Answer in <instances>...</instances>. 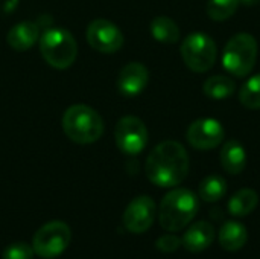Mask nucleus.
<instances>
[{"label": "nucleus", "instance_id": "1", "mask_svg": "<svg viewBox=\"0 0 260 259\" xmlns=\"http://www.w3.org/2000/svg\"><path fill=\"white\" fill-rule=\"evenodd\" d=\"M189 154L177 140H165L152 148L145 163V174L160 188H175L189 174Z\"/></svg>", "mask_w": 260, "mask_h": 259}, {"label": "nucleus", "instance_id": "2", "mask_svg": "<svg viewBox=\"0 0 260 259\" xmlns=\"http://www.w3.org/2000/svg\"><path fill=\"white\" fill-rule=\"evenodd\" d=\"M198 197L186 188L169 191L158 208L160 226L168 232H180L187 227L198 214Z\"/></svg>", "mask_w": 260, "mask_h": 259}, {"label": "nucleus", "instance_id": "3", "mask_svg": "<svg viewBox=\"0 0 260 259\" xmlns=\"http://www.w3.org/2000/svg\"><path fill=\"white\" fill-rule=\"evenodd\" d=\"M62 130L70 140L87 145L102 137L105 125L104 119L94 108L84 104H76L64 111Z\"/></svg>", "mask_w": 260, "mask_h": 259}, {"label": "nucleus", "instance_id": "4", "mask_svg": "<svg viewBox=\"0 0 260 259\" xmlns=\"http://www.w3.org/2000/svg\"><path fill=\"white\" fill-rule=\"evenodd\" d=\"M257 60V41L251 34L239 32L233 35L222 52L224 69L236 76L245 78L253 70Z\"/></svg>", "mask_w": 260, "mask_h": 259}, {"label": "nucleus", "instance_id": "5", "mask_svg": "<svg viewBox=\"0 0 260 259\" xmlns=\"http://www.w3.org/2000/svg\"><path fill=\"white\" fill-rule=\"evenodd\" d=\"M40 52L49 66L55 69H67L76 60L78 44L67 29L50 27L40 38Z\"/></svg>", "mask_w": 260, "mask_h": 259}, {"label": "nucleus", "instance_id": "6", "mask_svg": "<svg viewBox=\"0 0 260 259\" xmlns=\"http://www.w3.org/2000/svg\"><path fill=\"white\" fill-rule=\"evenodd\" d=\"M180 52L184 64L197 73L209 72L215 66L218 56L216 43L204 32H193L187 35L181 43Z\"/></svg>", "mask_w": 260, "mask_h": 259}, {"label": "nucleus", "instance_id": "7", "mask_svg": "<svg viewBox=\"0 0 260 259\" xmlns=\"http://www.w3.org/2000/svg\"><path fill=\"white\" fill-rule=\"evenodd\" d=\"M72 241V231L64 221H49L43 224L32 238L34 252L44 259H53L62 255Z\"/></svg>", "mask_w": 260, "mask_h": 259}, {"label": "nucleus", "instance_id": "8", "mask_svg": "<svg viewBox=\"0 0 260 259\" xmlns=\"http://www.w3.org/2000/svg\"><path fill=\"white\" fill-rule=\"evenodd\" d=\"M114 139L117 148L128 154L136 156L148 145V128L142 119L136 116H123L114 128Z\"/></svg>", "mask_w": 260, "mask_h": 259}, {"label": "nucleus", "instance_id": "9", "mask_svg": "<svg viewBox=\"0 0 260 259\" xmlns=\"http://www.w3.org/2000/svg\"><path fill=\"white\" fill-rule=\"evenodd\" d=\"M187 142L201 151H210L218 148L225 139V130L218 119L203 118L193 121L186 131Z\"/></svg>", "mask_w": 260, "mask_h": 259}, {"label": "nucleus", "instance_id": "10", "mask_svg": "<svg viewBox=\"0 0 260 259\" xmlns=\"http://www.w3.org/2000/svg\"><path fill=\"white\" fill-rule=\"evenodd\" d=\"M88 44L102 53H114L123 46L122 31L110 20L98 18L93 20L85 31Z\"/></svg>", "mask_w": 260, "mask_h": 259}, {"label": "nucleus", "instance_id": "11", "mask_svg": "<svg viewBox=\"0 0 260 259\" xmlns=\"http://www.w3.org/2000/svg\"><path fill=\"white\" fill-rule=\"evenodd\" d=\"M157 215L155 202L149 195H139L126 206L122 221L123 227L131 234H143L154 224Z\"/></svg>", "mask_w": 260, "mask_h": 259}, {"label": "nucleus", "instance_id": "12", "mask_svg": "<svg viewBox=\"0 0 260 259\" xmlns=\"http://www.w3.org/2000/svg\"><path fill=\"white\" fill-rule=\"evenodd\" d=\"M149 82V72L145 64L133 61L122 67L117 78V89L123 96L140 95Z\"/></svg>", "mask_w": 260, "mask_h": 259}, {"label": "nucleus", "instance_id": "13", "mask_svg": "<svg viewBox=\"0 0 260 259\" xmlns=\"http://www.w3.org/2000/svg\"><path fill=\"white\" fill-rule=\"evenodd\" d=\"M215 240V227L209 221L192 224L183 235V247L190 253H201L212 246Z\"/></svg>", "mask_w": 260, "mask_h": 259}, {"label": "nucleus", "instance_id": "14", "mask_svg": "<svg viewBox=\"0 0 260 259\" xmlns=\"http://www.w3.org/2000/svg\"><path fill=\"white\" fill-rule=\"evenodd\" d=\"M40 35V29L38 24L34 21H20L15 26H12L8 32V44L17 50V52H24L27 49H30Z\"/></svg>", "mask_w": 260, "mask_h": 259}, {"label": "nucleus", "instance_id": "15", "mask_svg": "<svg viewBox=\"0 0 260 259\" xmlns=\"http://www.w3.org/2000/svg\"><path fill=\"white\" fill-rule=\"evenodd\" d=\"M219 159H221V165L224 171L232 176L241 174L247 166V151L244 145L235 139L227 140L222 145Z\"/></svg>", "mask_w": 260, "mask_h": 259}, {"label": "nucleus", "instance_id": "16", "mask_svg": "<svg viewBox=\"0 0 260 259\" xmlns=\"http://www.w3.org/2000/svg\"><path fill=\"white\" fill-rule=\"evenodd\" d=\"M248 241V231L239 221H225L219 231V244L227 252L241 250Z\"/></svg>", "mask_w": 260, "mask_h": 259}, {"label": "nucleus", "instance_id": "17", "mask_svg": "<svg viewBox=\"0 0 260 259\" xmlns=\"http://www.w3.org/2000/svg\"><path fill=\"white\" fill-rule=\"evenodd\" d=\"M259 205V195L254 189L244 188L238 191L229 202V212L233 217L244 218L250 215Z\"/></svg>", "mask_w": 260, "mask_h": 259}, {"label": "nucleus", "instance_id": "18", "mask_svg": "<svg viewBox=\"0 0 260 259\" xmlns=\"http://www.w3.org/2000/svg\"><path fill=\"white\" fill-rule=\"evenodd\" d=\"M203 90L207 98L215 101H222L230 98L236 92V84L227 75H215L206 79Z\"/></svg>", "mask_w": 260, "mask_h": 259}, {"label": "nucleus", "instance_id": "19", "mask_svg": "<svg viewBox=\"0 0 260 259\" xmlns=\"http://www.w3.org/2000/svg\"><path fill=\"white\" fill-rule=\"evenodd\" d=\"M227 192V182L224 177L218 174L207 176L201 180L198 195L203 202L206 203H216L224 198Z\"/></svg>", "mask_w": 260, "mask_h": 259}, {"label": "nucleus", "instance_id": "20", "mask_svg": "<svg viewBox=\"0 0 260 259\" xmlns=\"http://www.w3.org/2000/svg\"><path fill=\"white\" fill-rule=\"evenodd\" d=\"M151 34L152 37L165 44H174L180 40V27L178 24L165 15L155 17L151 21Z\"/></svg>", "mask_w": 260, "mask_h": 259}, {"label": "nucleus", "instance_id": "21", "mask_svg": "<svg viewBox=\"0 0 260 259\" xmlns=\"http://www.w3.org/2000/svg\"><path fill=\"white\" fill-rule=\"evenodd\" d=\"M239 101L248 110H260V73L253 75L239 89Z\"/></svg>", "mask_w": 260, "mask_h": 259}, {"label": "nucleus", "instance_id": "22", "mask_svg": "<svg viewBox=\"0 0 260 259\" xmlns=\"http://www.w3.org/2000/svg\"><path fill=\"white\" fill-rule=\"evenodd\" d=\"M239 8V0H209L207 15L213 21H225L235 15Z\"/></svg>", "mask_w": 260, "mask_h": 259}, {"label": "nucleus", "instance_id": "23", "mask_svg": "<svg viewBox=\"0 0 260 259\" xmlns=\"http://www.w3.org/2000/svg\"><path fill=\"white\" fill-rule=\"evenodd\" d=\"M34 249L26 243H14L3 252L2 259H34Z\"/></svg>", "mask_w": 260, "mask_h": 259}, {"label": "nucleus", "instance_id": "24", "mask_svg": "<svg viewBox=\"0 0 260 259\" xmlns=\"http://www.w3.org/2000/svg\"><path fill=\"white\" fill-rule=\"evenodd\" d=\"M181 246H183L181 238L175 235H163L155 243L157 250H160L161 253H175Z\"/></svg>", "mask_w": 260, "mask_h": 259}, {"label": "nucleus", "instance_id": "25", "mask_svg": "<svg viewBox=\"0 0 260 259\" xmlns=\"http://www.w3.org/2000/svg\"><path fill=\"white\" fill-rule=\"evenodd\" d=\"M257 3H260V0H239V5L244 6H256Z\"/></svg>", "mask_w": 260, "mask_h": 259}]
</instances>
